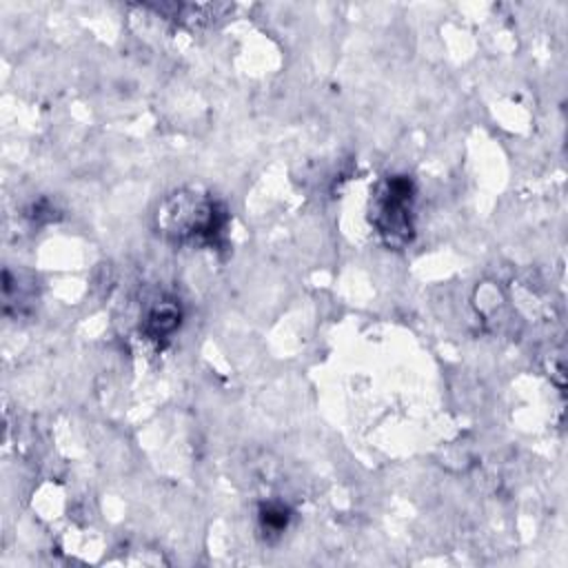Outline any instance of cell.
Returning <instances> with one entry per match:
<instances>
[{
	"label": "cell",
	"mask_w": 568,
	"mask_h": 568,
	"mask_svg": "<svg viewBox=\"0 0 568 568\" xmlns=\"http://www.w3.org/2000/svg\"><path fill=\"white\" fill-rule=\"evenodd\" d=\"M226 222V209L195 189L175 191L158 209V229L175 244L217 246Z\"/></svg>",
	"instance_id": "obj_1"
},
{
	"label": "cell",
	"mask_w": 568,
	"mask_h": 568,
	"mask_svg": "<svg viewBox=\"0 0 568 568\" xmlns=\"http://www.w3.org/2000/svg\"><path fill=\"white\" fill-rule=\"evenodd\" d=\"M415 184L408 175L384 178L371 197L368 217L377 235L390 248H404L413 240Z\"/></svg>",
	"instance_id": "obj_2"
},
{
	"label": "cell",
	"mask_w": 568,
	"mask_h": 568,
	"mask_svg": "<svg viewBox=\"0 0 568 568\" xmlns=\"http://www.w3.org/2000/svg\"><path fill=\"white\" fill-rule=\"evenodd\" d=\"M180 304L175 300H162L146 313L144 333L153 339H164L180 326Z\"/></svg>",
	"instance_id": "obj_3"
},
{
	"label": "cell",
	"mask_w": 568,
	"mask_h": 568,
	"mask_svg": "<svg viewBox=\"0 0 568 568\" xmlns=\"http://www.w3.org/2000/svg\"><path fill=\"white\" fill-rule=\"evenodd\" d=\"M291 521V510L282 501H266L260 506V526L266 535H282Z\"/></svg>",
	"instance_id": "obj_4"
}]
</instances>
